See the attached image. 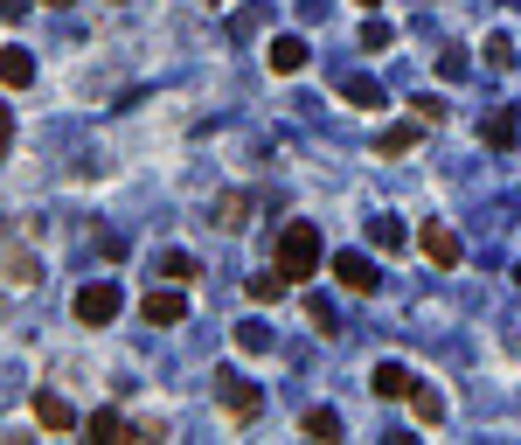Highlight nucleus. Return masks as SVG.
Here are the masks:
<instances>
[{
  "mask_svg": "<svg viewBox=\"0 0 521 445\" xmlns=\"http://www.w3.org/2000/svg\"><path fill=\"white\" fill-rule=\"evenodd\" d=\"M264 63H271L278 77H292V70H306V42H299V35H278V42L264 49Z\"/></svg>",
  "mask_w": 521,
  "mask_h": 445,
  "instance_id": "9b49d317",
  "label": "nucleus"
},
{
  "mask_svg": "<svg viewBox=\"0 0 521 445\" xmlns=\"http://www.w3.org/2000/svg\"><path fill=\"white\" fill-rule=\"evenodd\" d=\"M84 432H91V439H112V445H132V439H139V425H126L119 411H91V418H84Z\"/></svg>",
  "mask_w": 521,
  "mask_h": 445,
  "instance_id": "9d476101",
  "label": "nucleus"
},
{
  "mask_svg": "<svg viewBox=\"0 0 521 445\" xmlns=\"http://www.w3.org/2000/svg\"><path fill=\"white\" fill-rule=\"evenodd\" d=\"M146 327H174V320H188V299L174 293V286H160V293H146Z\"/></svg>",
  "mask_w": 521,
  "mask_h": 445,
  "instance_id": "0eeeda50",
  "label": "nucleus"
},
{
  "mask_svg": "<svg viewBox=\"0 0 521 445\" xmlns=\"http://www.w3.org/2000/svg\"><path fill=\"white\" fill-rule=\"evenodd\" d=\"M42 7H77V0H42Z\"/></svg>",
  "mask_w": 521,
  "mask_h": 445,
  "instance_id": "bb28decb",
  "label": "nucleus"
},
{
  "mask_svg": "<svg viewBox=\"0 0 521 445\" xmlns=\"http://www.w3.org/2000/svg\"><path fill=\"white\" fill-rule=\"evenodd\" d=\"M410 383H417V376H410L403 362H376V376H369L376 397H410Z\"/></svg>",
  "mask_w": 521,
  "mask_h": 445,
  "instance_id": "f8f14e48",
  "label": "nucleus"
},
{
  "mask_svg": "<svg viewBox=\"0 0 521 445\" xmlns=\"http://www.w3.org/2000/svg\"><path fill=\"white\" fill-rule=\"evenodd\" d=\"M278 272H285V286L320 279V230L313 223H285L278 230Z\"/></svg>",
  "mask_w": 521,
  "mask_h": 445,
  "instance_id": "f257e3e1",
  "label": "nucleus"
},
{
  "mask_svg": "<svg viewBox=\"0 0 521 445\" xmlns=\"http://www.w3.org/2000/svg\"><path fill=\"white\" fill-rule=\"evenodd\" d=\"M209 7H216V0H209Z\"/></svg>",
  "mask_w": 521,
  "mask_h": 445,
  "instance_id": "c756f323",
  "label": "nucleus"
},
{
  "mask_svg": "<svg viewBox=\"0 0 521 445\" xmlns=\"http://www.w3.org/2000/svg\"><path fill=\"white\" fill-rule=\"evenodd\" d=\"M216 397H223V411H230L237 425H251V418L264 411V397L244 383V376H237V369H223V376H216Z\"/></svg>",
  "mask_w": 521,
  "mask_h": 445,
  "instance_id": "f03ea898",
  "label": "nucleus"
},
{
  "mask_svg": "<svg viewBox=\"0 0 521 445\" xmlns=\"http://www.w3.org/2000/svg\"><path fill=\"white\" fill-rule=\"evenodd\" d=\"M160 272L181 286V279H195V258H188V251H167V265H160Z\"/></svg>",
  "mask_w": 521,
  "mask_h": 445,
  "instance_id": "4be33fe9",
  "label": "nucleus"
},
{
  "mask_svg": "<svg viewBox=\"0 0 521 445\" xmlns=\"http://www.w3.org/2000/svg\"><path fill=\"white\" fill-rule=\"evenodd\" d=\"M264 341H271V327H264V320H244V327H237V348H244V355H258Z\"/></svg>",
  "mask_w": 521,
  "mask_h": 445,
  "instance_id": "412c9836",
  "label": "nucleus"
},
{
  "mask_svg": "<svg viewBox=\"0 0 521 445\" xmlns=\"http://www.w3.org/2000/svg\"><path fill=\"white\" fill-rule=\"evenodd\" d=\"M28 7H35V0H0V21H21Z\"/></svg>",
  "mask_w": 521,
  "mask_h": 445,
  "instance_id": "393cba45",
  "label": "nucleus"
},
{
  "mask_svg": "<svg viewBox=\"0 0 521 445\" xmlns=\"http://www.w3.org/2000/svg\"><path fill=\"white\" fill-rule=\"evenodd\" d=\"M341 91H348V105H362V112H376V105H383V91H376L369 77H348Z\"/></svg>",
  "mask_w": 521,
  "mask_h": 445,
  "instance_id": "6ab92c4d",
  "label": "nucleus"
},
{
  "mask_svg": "<svg viewBox=\"0 0 521 445\" xmlns=\"http://www.w3.org/2000/svg\"><path fill=\"white\" fill-rule=\"evenodd\" d=\"M424 133H431V126H424V119L410 112V119H396V126H383V133H376V153H383V160H403V153L417 147Z\"/></svg>",
  "mask_w": 521,
  "mask_h": 445,
  "instance_id": "20e7f679",
  "label": "nucleus"
},
{
  "mask_svg": "<svg viewBox=\"0 0 521 445\" xmlns=\"http://www.w3.org/2000/svg\"><path fill=\"white\" fill-rule=\"evenodd\" d=\"M487 56H494V70H508V63H515V42H508V35H494V42H487Z\"/></svg>",
  "mask_w": 521,
  "mask_h": 445,
  "instance_id": "b1692460",
  "label": "nucleus"
},
{
  "mask_svg": "<svg viewBox=\"0 0 521 445\" xmlns=\"http://www.w3.org/2000/svg\"><path fill=\"white\" fill-rule=\"evenodd\" d=\"M7 140H14V112L0 105V147H7Z\"/></svg>",
  "mask_w": 521,
  "mask_h": 445,
  "instance_id": "a878e982",
  "label": "nucleus"
},
{
  "mask_svg": "<svg viewBox=\"0 0 521 445\" xmlns=\"http://www.w3.org/2000/svg\"><path fill=\"white\" fill-rule=\"evenodd\" d=\"M244 216H251V195H223V202H216V223H223V230H244Z\"/></svg>",
  "mask_w": 521,
  "mask_h": 445,
  "instance_id": "f3484780",
  "label": "nucleus"
},
{
  "mask_svg": "<svg viewBox=\"0 0 521 445\" xmlns=\"http://www.w3.org/2000/svg\"><path fill=\"white\" fill-rule=\"evenodd\" d=\"M0 84H7V91L35 84V56H28V49H0Z\"/></svg>",
  "mask_w": 521,
  "mask_h": 445,
  "instance_id": "ddd939ff",
  "label": "nucleus"
},
{
  "mask_svg": "<svg viewBox=\"0 0 521 445\" xmlns=\"http://www.w3.org/2000/svg\"><path fill=\"white\" fill-rule=\"evenodd\" d=\"M515 133H521V126H515V112H501V119L487 126V147H501V153H508V147H515Z\"/></svg>",
  "mask_w": 521,
  "mask_h": 445,
  "instance_id": "aec40b11",
  "label": "nucleus"
},
{
  "mask_svg": "<svg viewBox=\"0 0 521 445\" xmlns=\"http://www.w3.org/2000/svg\"><path fill=\"white\" fill-rule=\"evenodd\" d=\"M362 7H376V0H362Z\"/></svg>",
  "mask_w": 521,
  "mask_h": 445,
  "instance_id": "c85d7f7f",
  "label": "nucleus"
},
{
  "mask_svg": "<svg viewBox=\"0 0 521 445\" xmlns=\"http://www.w3.org/2000/svg\"><path fill=\"white\" fill-rule=\"evenodd\" d=\"M251 299H258V306L285 299V272H278V265H271V272H258V279H251Z\"/></svg>",
  "mask_w": 521,
  "mask_h": 445,
  "instance_id": "a211bd4d",
  "label": "nucleus"
},
{
  "mask_svg": "<svg viewBox=\"0 0 521 445\" xmlns=\"http://www.w3.org/2000/svg\"><path fill=\"white\" fill-rule=\"evenodd\" d=\"M362 49H390V21H369L362 28Z\"/></svg>",
  "mask_w": 521,
  "mask_h": 445,
  "instance_id": "5701e85b",
  "label": "nucleus"
},
{
  "mask_svg": "<svg viewBox=\"0 0 521 445\" xmlns=\"http://www.w3.org/2000/svg\"><path fill=\"white\" fill-rule=\"evenodd\" d=\"M403 404H410V418H417L424 432H438V425H445V397H438V390H424V383H410V397H403Z\"/></svg>",
  "mask_w": 521,
  "mask_h": 445,
  "instance_id": "1a4fd4ad",
  "label": "nucleus"
},
{
  "mask_svg": "<svg viewBox=\"0 0 521 445\" xmlns=\"http://www.w3.org/2000/svg\"><path fill=\"white\" fill-rule=\"evenodd\" d=\"M369 237H376V251H403V223L396 216H369Z\"/></svg>",
  "mask_w": 521,
  "mask_h": 445,
  "instance_id": "dca6fc26",
  "label": "nucleus"
},
{
  "mask_svg": "<svg viewBox=\"0 0 521 445\" xmlns=\"http://www.w3.org/2000/svg\"><path fill=\"white\" fill-rule=\"evenodd\" d=\"M334 279H341L348 293H376V279H383V272L369 265V251H341V258H334Z\"/></svg>",
  "mask_w": 521,
  "mask_h": 445,
  "instance_id": "39448f33",
  "label": "nucleus"
},
{
  "mask_svg": "<svg viewBox=\"0 0 521 445\" xmlns=\"http://www.w3.org/2000/svg\"><path fill=\"white\" fill-rule=\"evenodd\" d=\"M299 425H306V439H341V411H327V404H313V411H306V418H299Z\"/></svg>",
  "mask_w": 521,
  "mask_h": 445,
  "instance_id": "4468645a",
  "label": "nucleus"
},
{
  "mask_svg": "<svg viewBox=\"0 0 521 445\" xmlns=\"http://www.w3.org/2000/svg\"><path fill=\"white\" fill-rule=\"evenodd\" d=\"M515 286H521V265H515Z\"/></svg>",
  "mask_w": 521,
  "mask_h": 445,
  "instance_id": "cd10ccee",
  "label": "nucleus"
},
{
  "mask_svg": "<svg viewBox=\"0 0 521 445\" xmlns=\"http://www.w3.org/2000/svg\"><path fill=\"white\" fill-rule=\"evenodd\" d=\"M0 272H7L14 286H35V279H42V265H35L28 251H7V258H0Z\"/></svg>",
  "mask_w": 521,
  "mask_h": 445,
  "instance_id": "2eb2a0df",
  "label": "nucleus"
},
{
  "mask_svg": "<svg viewBox=\"0 0 521 445\" xmlns=\"http://www.w3.org/2000/svg\"><path fill=\"white\" fill-rule=\"evenodd\" d=\"M35 425H42V432H77L84 418H77V411H70L56 390H35Z\"/></svg>",
  "mask_w": 521,
  "mask_h": 445,
  "instance_id": "423d86ee",
  "label": "nucleus"
},
{
  "mask_svg": "<svg viewBox=\"0 0 521 445\" xmlns=\"http://www.w3.org/2000/svg\"><path fill=\"white\" fill-rule=\"evenodd\" d=\"M417 244H424V258H431V265H445V272L459 265V237H452L445 223H424V230H417Z\"/></svg>",
  "mask_w": 521,
  "mask_h": 445,
  "instance_id": "6e6552de",
  "label": "nucleus"
},
{
  "mask_svg": "<svg viewBox=\"0 0 521 445\" xmlns=\"http://www.w3.org/2000/svg\"><path fill=\"white\" fill-rule=\"evenodd\" d=\"M119 306H126L119 286H105V279H98V286H84V293H77V320H84V327H112V320H119Z\"/></svg>",
  "mask_w": 521,
  "mask_h": 445,
  "instance_id": "7ed1b4c3",
  "label": "nucleus"
}]
</instances>
